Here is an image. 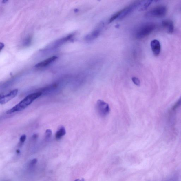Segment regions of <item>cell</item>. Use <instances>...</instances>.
Returning a JSON list of instances; mask_svg holds the SVG:
<instances>
[{
  "label": "cell",
  "mask_w": 181,
  "mask_h": 181,
  "mask_svg": "<svg viewBox=\"0 0 181 181\" xmlns=\"http://www.w3.org/2000/svg\"><path fill=\"white\" fill-rule=\"evenodd\" d=\"M132 81L134 84L138 86H140V81L138 78L133 77L132 78Z\"/></svg>",
  "instance_id": "9a60e30c"
},
{
  "label": "cell",
  "mask_w": 181,
  "mask_h": 181,
  "mask_svg": "<svg viewBox=\"0 0 181 181\" xmlns=\"http://www.w3.org/2000/svg\"><path fill=\"white\" fill-rule=\"evenodd\" d=\"M18 89H15L11 91L9 93L6 95L1 96V98H0V103L1 105H4L7 103L10 100L15 97L18 94Z\"/></svg>",
  "instance_id": "8992f818"
},
{
  "label": "cell",
  "mask_w": 181,
  "mask_h": 181,
  "mask_svg": "<svg viewBox=\"0 0 181 181\" xmlns=\"http://www.w3.org/2000/svg\"><path fill=\"white\" fill-rule=\"evenodd\" d=\"M96 108L98 113L101 116H107L110 113V108L108 104L103 100L97 101Z\"/></svg>",
  "instance_id": "5b68a950"
},
{
  "label": "cell",
  "mask_w": 181,
  "mask_h": 181,
  "mask_svg": "<svg viewBox=\"0 0 181 181\" xmlns=\"http://www.w3.org/2000/svg\"><path fill=\"white\" fill-rule=\"evenodd\" d=\"M152 52L155 56H157L160 54L161 50V45L159 41L158 40L154 39L150 43Z\"/></svg>",
  "instance_id": "52a82bcc"
},
{
  "label": "cell",
  "mask_w": 181,
  "mask_h": 181,
  "mask_svg": "<svg viewBox=\"0 0 181 181\" xmlns=\"http://www.w3.org/2000/svg\"><path fill=\"white\" fill-rule=\"evenodd\" d=\"M167 9L164 6H158L150 9L146 14V16L149 17H161L166 15Z\"/></svg>",
  "instance_id": "3957f363"
},
{
  "label": "cell",
  "mask_w": 181,
  "mask_h": 181,
  "mask_svg": "<svg viewBox=\"0 0 181 181\" xmlns=\"http://www.w3.org/2000/svg\"><path fill=\"white\" fill-rule=\"evenodd\" d=\"M17 153H20V151H19V150H17Z\"/></svg>",
  "instance_id": "44dd1931"
},
{
  "label": "cell",
  "mask_w": 181,
  "mask_h": 181,
  "mask_svg": "<svg viewBox=\"0 0 181 181\" xmlns=\"http://www.w3.org/2000/svg\"><path fill=\"white\" fill-rule=\"evenodd\" d=\"M57 58V56H54L49 58L46 59L45 60L35 65V67H36V68H39V67H43L47 66L50 64L52 63V62L56 60Z\"/></svg>",
  "instance_id": "30bf717a"
},
{
  "label": "cell",
  "mask_w": 181,
  "mask_h": 181,
  "mask_svg": "<svg viewBox=\"0 0 181 181\" xmlns=\"http://www.w3.org/2000/svg\"><path fill=\"white\" fill-rule=\"evenodd\" d=\"M26 135H22L21 137L20 138V142L21 143H23L25 142V140H26Z\"/></svg>",
  "instance_id": "ac0fdd59"
},
{
  "label": "cell",
  "mask_w": 181,
  "mask_h": 181,
  "mask_svg": "<svg viewBox=\"0 0 181 181\" xmlns=\"http://www.w3.org/2000/svg\"><path fill=\"white\" fill-rule=\"evenodd\" d=\"M155 25L153 23L145 24L138 29L136 32L135 37L136 39H142L149 36L155 30Z\"/></svg>",
  "instance_id": "7a4b0ae2"
},
{
  "label": "cell",
  "mask_w": 181,
  "mask_h": 181,
  "mask_svg": "<svg viewBox=\"0 0 181 181\" xmlns=\"http://www.w3.org/2000/svg\"><path fill=\"white\" fill-rule=\"evenodd\" d=\"M164 181H179V176L177 174H175Z\"/></svg>",
  "instance_id": "5bb4252c"
},
{
  "label": "cell",
  "mask_w": 181,
  "mask_h": 181,
  "mask_svg": "<svg viewBox=\"0 0 181 181\" xmlns=\"http://www.w3.org/2000/svg\"><path fill=\"white\" fill-rule=\"evenodd\" d=\"M37 162V159L36 158H34L31 160L29 163V167L30 168L33 167L36 164Z\"/></svg>",
  "instance_id": "2e32d148"
},
{
  "label": "cell",
  "mask_w": 181,
  "mask_h": 181,
  "mask_svg": "<svg viewBox=\"0 0 181 181\" xmlns=\"http://www.w3.org/2000/svg\"><path fill=\"white\" fill-rule=\"evenodd\" d=\"M162 24L163 27L166 29L168 33L172 34L173 32L174 27L173 23L172 20H164L162 22Z\"/></svg>",
  "instance_id": "ba28073f"
},
{
  "label": "cell",
  "mask_w": 181,
  "mask_h": 181,
  "mask_svg": "<svg viewBox=\"0 0 181 181\" xmlns=\"http://www.w3.org/2000/svg\"><path fill=\"white\" fill-rule=\"evenodd\" d=\"M66 134V130L65 128L61 126L60 128L56 133L55 137L57 139H60L62 137Z\"/></svg>",
  "instance_id": "7c38bea8"
},
{
  "label": "cell",
  "mask_w": 181,
  "mask_h": 181,
  "mask_svg": "<svg viewBox=\"0 0 181 181\" xmlns=\"http://www.w3.org/2000/svg\"><path fill=\"white\" fill-rule=\"evenodd\" d=\"M140 1H136L129 5L125 8L116 13L118 19H121L129 15L137 8H138Z\"/></svg>",
  "instance_id": "277c9868"
},
{
  "label": "cell",
  "mask_w": 181,
  "mask_h": 181,
  "mask_svg": "<svg viewBox=\"0 0 181 181\" xmlns=\"http://www.w3.org/2000/svg\"><path fill=\"white\" fill-rule=\"evenodd\" d=\"M0 46H1V49L3 48V47H4V45L3 43H1V45H0Z\"/></svg>",
  "instance_id": "d6986e66"
},
{
  "label": "cell",
  "mask_w": 181,
  "mask_h": 181,
  "mask_svg": "<svg viewBox=\"0 0 181 181\" xmlns=\"http://www.w3.org/2000/svg\"><path fill=\"white\" fill-rule=\"evenodd\" d=\"M181 106V96L178 100L174 104L172 107V109L173 111H175L176 109Z\"/></svg>",
  "instance_id": "4fadbf2b"
},
{
  "label": "cell",
  "mask_w": 181,
  "mask_h": 181,
  "mask_svg": "<svg viewBox=\"0 0 181 181\" xmlns=\"http://www.w3.org/2000/svg\"><path fill=\"white\" fill-rule=\"evenodd\" d=\"M158 1H151V0L140 1L138 8L139 10L140 11L145 10L148 8L149 6L151 5L153 3H156Z\"/></svg>",
  "instance_id": "9c48e42d"
},
{
  "label": "cell",
  "mask_w": 181,
  "mask_h": 181,
  "mask_svg": "<svg viewBox=\"0 0 181 181\" xmlns=\"http://www.w3.org/2000/svg\"><path fill=\"white\" fill-rule=\"evenodd\" d=\"M52 135V131L50 129H47L46 131L45 132V137L46 139H48L50 138L51 136Z\"/></svg>",
  "instance_id": "e0dca14e"
},
{
  "label": "cell",
  "mask_w": 181,
  "mask_h": 181,
  "mask_svg": "<svg viewBox=\"0 0 181 181\" xmlns=\"http://www.w3.org/2000/svg\"><path fill=\"white\" fill-rule=\"evenodd\" d=\"M74 181H85L84 179H77Z\"/></svg>",
  "instance_id": "ffe728a7"
},
{
  "label": "cell",
  "mask_w": 181,
  "mask_h": 181,
  "mask_svg": "<svg viewBox=\"0 0 181 181\" xmlns=\"http://www.w3.org/2000/svg\"><path fill=\"white\" fill-rule=\"evenodd\" d=\"M41 93L40 92L29 94L15 106L8 110L6 113L10 114L16 112L22 111L30 105L34 101L41 96Z\"/></svg>",
  "instance_id": "6da1fadb"
},
{
  "label": "cell",
  "mask_w": 181,
  "mask_h": 181,
  "mask_svg": "<svg viewBox=\"0 0 181 181\" xmlns=\"http://www.w3.org/2000/svg\"><path fill=\"white\" fill-rule=\"evenodd\" d=\"M100 29H97L89 34L85 37V39L88 41H91L95 39L100 34Z\"/></svg>",
  "instance_id": "8fae6325"
}]
</instances>
